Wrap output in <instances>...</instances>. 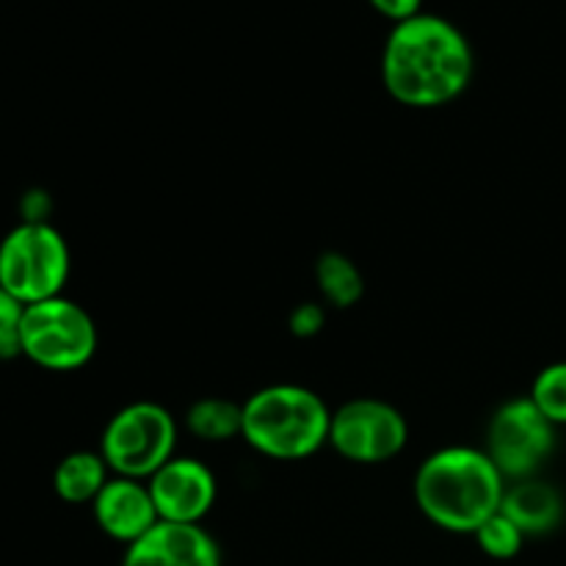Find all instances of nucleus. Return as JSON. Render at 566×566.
Masks as SVG:
<instances>
[{
    "label": "nucleus",
    "mask_w": 566,
    "mask_h": 566,
    "mask_svg": "<svg viewBox=\"0 0 566 566\" xmlns=\"http://www.w3.org/2000/svg\"><path fill=\"white\" fill-rule=\"evenodd\" d=\"M475 59L468 36L437 14L396 22L381 53V83L396 103L440 108L462 97Z\"/></svg>",
    "instance_id": "nucleus-1"
},
{
    "label": "nucleus",
    "mask_w": 566,
    "mask_h": 566,
    "mask_svg": "<svg viewBox=\"0 0 566 566\" xmlns=\"http://www.w3.org/2000/svg\"><path fill=\"white\" fill-rule=\"evenodd\" d=\"M506 479L486 451L448 446L423 459L415 473V501L426 520L451 534H475L501 512Z\"/></svg>",
    "instance_id": "nucleus-2"
},
{
    "label": "nucleus",
    "mask_w": 566,
    "mask_h": 566,
    "mask_svg": "<svg viewBox=\"0 0 566 566\" xmlns=\"http://www.w3.org/2000/svg\"><path fill=\"white\" fill-rule=\"evenodd\" d=\"M332 412L324 398L302 385H269L243 401L241 437L258 453L298 462L329 446Z\"/></svg>",
    "instance_id": "nucleus-3"
},
{
    "label": "nucleus",
    "mask_w": 566,
    "mask_h": 566,
    "mask_svg": "<svg viewBox=\"0 0 566 566\" xmlns=\"http://www.w3.org/2000/svg\"><path fill=\"white\" fill-rule=\"evenodd\" d=\"M70 265V247L48 221H22L0 241V287L25 307L61 296Z\"/></svg>",
    "instance_id": "nucleus-4"
},
{
    "label": "nucleus",
    "mask_w": 566,
    "mask_h": 566,
    "mask_svg": "<svg viewBox=\"0 0 566 566\" xmlns=\"http://www.w3.org/2000/svg\"><path fill=\"white\" fill-rule=\"evenodd\" d=\"M177 423L160 403L136 401L108 420L99 442L111 473L149 481L169 459H175Z\"/></svg>",
    "instance_id": "nucleus-5"
},
{
    "label": "nucleus",
    "mask_w": 566,
    "mask_h": 566,
    "mask_svg": "<svg viewBox=\"0 0 566 566\" xmlns=\"http://www.w3.org/2000/svg\"><path fill=\"white\" fill-rule=\"evenodd\" d=\"M20 346L31 363L48 370H77L97 352V326L81 304L64 296L28 304Z\"/></svg>",
    "instance_id": "nucleus-6"
},
{
    "label": "nucleus",
    "mask_w": 566,
    "mask_h": 566,
    "mask_svg": "<svg viewBox=\"0 0 566 566\" xmlns=\"http://www.w3.org/2000/svg\"><path fill=\"white\" fill-rule=\"evenodd\" d=\"M486 457L506 481L536 479L556 451V426L528 396L501 403L486 429Z\"/></svg>",
    "instance_id": "nucleus-7"
},
{
    "label": "nucleus",
    "mask_w": 566,
    "mask_h": 566,
    "mask_svg": "<svg viewBox=\"0 0 566 566\" xmlns=\"http://www.w3.org/2000/svg\"><path fill=\"white\" fill-rule=\"evenodd\" d=\"M409 426L401 409L379 398H354L332 412L329 446L346 462L381 464L407 448Z\"/></svg>",
    "instance_id": "nucleus-8"
},
{
    "label": "nucleus",
    "mask_w": 566,
    "mask_h": 566,
    "mask_svg": "<svg viewBox=\"0 0 566 566\" xmlns=\"http://www.w3.org/2000/svg\"><path fill=\"white\" fill-rule=\"evenodd\" d=\"M160 523L199 525L213 509L219 484L213 470L191 457H175L147 481Z\"/></svg>",
    "instance_id": "nucleus-9"
},
{
    "label": "nucleus",
    "mask_w": 566,
    "mask_h": 566,
    "mask_svg": "<svg viewBox=\"0 0 566 566\" xmlns=\"http://www.w3.org/2000/svg\"><path fill=\"white\" fill-rule=\"evenodd\" d=\"M122 566H221V551L202 525L158 523L127 545Z\"/></svg>",
    "instance_id": "nucleus-10"
},
{
    "label": "nucleus",
    "mask_w": 566,
    "mask_h": 566,
    "mask_svg": "<svg viewBox=\"0 0 566 566\" xmlns=\"http://www.w3.org/2000/svg\"><path fill=\"white\" fill-rule=\"evenodd\" d=\"M92 506L103 534L125 545L138 542L160 523L147 481L125 479V475H114Z\"/></svg>",
    "instance_id": "nucleus-11"
},
{
    "label": "nucleus",
    "mask_w": 566,
    "mask_h": 566,
    "mask_svg": "<svg viewBox=\"0 0 566 566\" xmlns=\"http://www.w3.org/2000/svg\"><path fill=\"white\" fill-rule=\"evenodd\" d=\"M501 512L528 536L553 534L564 523V495L553 484L539 479L514 481L506 486Z\"/></svg>",
    "instance_id": "nucleus-12"
},
{
    "label": "nucleus",
    "mask_w": 566,
    "mask_h": 566,
    "mask_svg": "<svg viewBox=\"0 0 566 566\" xmlns=\"http://www.w3.org/2000/svg\"><path fill=\"white\" fill-rule=\"evenodd\" d=\"M111 468L105 464L103 453L75 451L59 462L53 473V490L66 503H94L103 486L108 484Z\"/></svg>",
    "instance_id": "nucleus-13"
},
{
    "label": "nucleus",
    "mask_w": 566,
    "mask_h": 566,
    "mask_svg": "<svg viewBox=\"0 0 566 566\" xmlns=\"http://www.w3.org/2000/svg\"><path fill=\"white\" fill-rule=\"evenodd\" d=\"M315 282L324 302L335 310H348L363 298L365 280L352 258L343 252H324L315 263Z\"/></svg>",
    "instance_id": "nucleus-14"
},
{
    "label": "nucleus",
    "mask_w": 566,
    "mask_h": 566,
    "mask_svg": "<svg viewBox=\"0 0 566 566\" xmlns=\"http://www.w3.org/2000/svg\"><path fill=\"white\" fill-rule=\"evenodd\" d=\"M186 426L202 442L235 440L243 429V403L227 398H202L188 407Z\"/></svg>",
    "instance_id": "nucleus-15"
},
{
    "label": "nucleus",
    "mask_w": 566,
    "mask_h": 566,
    "mask_svg": "<svg viewBox=\"0 0 566 566\" xmlns=\"http://www.w3.org/2000/svg\"><path fill=\"white\" fill-rule=\"evenodd\" d=\"M531 401L553 426H566V363H553L536 374Z\"/></svg>",
    "instance_id": "nucleus-16"
},
{
    "label": "nucleus",
    "mask_w": 566,
    "mask_h": 566,
    "mask_svg": "<svg viewBox=\"0 0 566 566\" xmlns=\"http://www.w3.org/2000/svg\"><path fill=\"white\" fill-rule=\"evenodd\" d=\"M475 542H479L481 551L490 558H497V562H509V558L517 556L523 551L525 534L506 517L503 512L492 514L479 531H475Z\"/></svg>",
    "instance_id": "nucleus-17"
},
{
    "label": "nucleus",
    "mask_w": 566,
    "mask_h": 566,
    "mask_svg": "<svg viewBox=\"0 0 566 566\" xmlns=\"http://www.w3.org/2000/svg\"><path fill=\"white\" fill-rule=\"evenodd\" d=\"M22 315H25V304L11 296L6 287H0V359H11L17 354H22Z\"/></svg>",
    "instance_id": "nucleus-18"
},
{
    "label": "nucleus",
    "mask_w": 566,
    "mask_h": 566,
    "mask_svg": "<svg viewBox=\"0 0 566 566\" xmlns=\"http://www.w3.org/2000/svg\"><path fill=\"white\" fill-rule=\"evenodd\" d=\"M326 324V310L315 302H304L287 315V326L296 337L307 340V337H315Z\"/></svg>",
    "instance_id": "nucleus-19"
},
{
    "label": "nucleus",
    "mask_w": 566,
    "mask_h": 566,
    "mask_svg": "<svg viewBox=\"0 0 566 566\" xmlns=\"http://www.w3.org/2000/svg\"><path fill=\"white\" fill-rule=\"evenodd\" d=\"M370 6H374L379 14L390 17V20H396V22H403V20H412V17L420 14V6H423V0H370Z\"/></svg>",
    "instance_id": "nucleus-20"
}]
</instances>
